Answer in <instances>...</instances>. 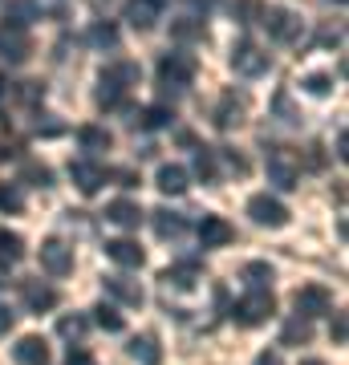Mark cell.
<instances>
[{"instance_id": "1", "label": "cell", "mask_w": 349, "mask_h": 365, "mask_svg": "<svg viewBox=\"0 0 349 365\" xmlns=\"http://www.w3.org/2000/svg\"><path fill=\"white\" fill-rule=\"evenodd\" d=\"M272 313H276V304H272V292H260V288H252L248 297H240V300L232 304L236 325H244V329L264 325V321H268Z\"/></svg>"}, {"instance_id": "13", "label": "cell", "mask_w": 349, "mask_h": 365, "mask_svg": "<svg viewBox=\"0 0 349 365\" xmlns=\"http://www.w3.org/2000/svg\"><path fill=\"white\" fill-rule=\"evenodd\" d=\"M106 220L130 232V227H138V223H143V207H138L134 199H114V203H106Z\"/></svg>"}, {"instance_id": "44", "label": "cell", "mask_w": 349, "mask_h": 365, "mask_svg": "<svg viewBox=\"0 0 349 365\" xmlns=\"http://www.w3.org/2000/svg\"><path fill=\"white\" fill-rule=\"evenodd\" d=\"M256 365H280V357H276V353H260Z\"/></svg>"}, {"instance_id": "38", "label": "cell", "mask_w": 349, "mask_h": 365, "mask_svg": "<svg viewBox=\"0 0 349 365\" xmlns=\"http://www.w3.org/2000/svg\"><path fill=\"white\" fill-rule=\"evenodd\" d=\"M106 73H110V78H114L118 86H122V81H138V66H134V61H122V66L106 69Z\"/></svg>"}, {"instance_id": "47", "label": "cell", "mask_w": 349, "mask_h": 365, "mask_svg": "<svg viewBox=\"0 0 349 365\" xmlns=\"http://www.w3.org/2000/svg\"><path fill=\"white\" fill-rule=\"evenodd\" d=\"M300 365H325V361H317V357H309V361H300Z\"/></svg>"}, {"instance_id": "24", "label": "cell", "mask_w": 349, "mask_h": 365, "mask_svg": "<svg viewBox=\"0 0 349 365\" xmlns=\"http://www.w3.org/2000/svg\"><path fill=\"white\" fill-rule=\"evenodd\" d=\"M155 232L163 235V240H179V235L187 232V220L175 215V211H155Z\"/></svg>"}, {"instance_id": "5", "label": "cell", "mask_w": 349, "mask_h": 365, "mask_svg": "<svg viewBox=\"0 0 349 365\" xmlns=\"http://www.w3.org/2000/svg\"><path fill=\"white\" fill-rule=\"evenodd\" d=\"M260 25L268 29L272 41H293L300 33V16L288 13V9H280V4H268V9L260 13Z\"/></svg>"}, {"instance_id": "10", "label": "cell", "mask_w": 349, "mask_h": 365, "mask_svg": "<svg viewBox=\"0 0 349 365\" xmlns=\"http://www.w3.org/2000/svg\"><path fill=\"white\" fill-rule=\"evenodd\" d=\"M244 110H248V98L244 93H236V90H228L220 98V106H216V126H220V130L240 126V122H244Z\"/></svg>"}, {"instance_id": "2", "label": "cell", "mask_w": 349, "mask_h": 365, "mask_svg": "<svg viewBox=\"0 0 349 365\" xmlns=\"http://www.w3.org/2000/svg\"><path fill=\"white\" fill-rule=\"evenodd\" d=\"M264 163H268V182H276L280 191H293V187H297L300 167L285 146H268V150H264Z\"/></svg>"}, {"instance_id": "11", "label": "cell", "mask_w": 349, "mask_h": 365, "mask_svg": "<svg viewBox=\"0 0 349 365\" xmlns=\"http://www.w3.org/2000/svg\"><path fill=\"white\" fill-rule=\"evenodd\" d=\"M69 179L78 182L81 195H93V191L106 182V170L98 167V163H86V158H78V163H69Z\"/></svg>"}, {"instance_id": "30", "label": "cell", "mask_w": 349, "mask_h": 365, "mask_svg": "<svg viewBox=\"0 0 349 365\" xmlns=\"http://www.w3.org/2000/svg\"><path fill=\"white\" fill-rule=\"evenodd\" d=\"M309 337H313V325L305 321V317H297V321H288V325H285V333H280V341H285V345H305Z\"/></svg>"}, {"instance_id": "4", "label": "cell", "mask_w": 349, "mask_h": 365, "mask_svg": "<svg viewBox=\"0 0 349 365\" xmlns=\"http://www.w3.org/2000/svg\"><path fill=\"white\" fill-rule=\"evenodd\" d=\"M232 69L240 78H260L264 69H268V53L252 45V41H236L232 45Z\"/></svg>"}, {"instance_id": "21", "label": "cell", "mask_w": 349, "mask_h": 365, "mask_svg": "<svg viewBox=\"0 0 349 365\" xmlns=\"http://www.w3.org/2000/svg\"><path fill=\"white\" fill-rule=\"evenodd\" d=\"M16 260H25V235L0 227V264H16Z\"/></svg>"}, {"instance_id": "25", "label": "cell", "mask_w": 349, "mask_h": 365, "mask_svg": "<svg viewBox=\"0 0 349 365\" xmlns=\"http://www.w3.org/2000/svg\"><path fill=\"white\" fill-rule=\"evenodd\" d=\"M195 280H199V268L195 264H175V268L163 272V284L167 288H195Z\"/></svg>"}, {"instance_id": "18", "label": "cell", "mask_w": 349, "mask_h": 365, "mask_svg": "<svg viewBox=\"0 0 349 365\" xmlns=\"http://www.w3.org/2000/svg\"><path fill=\"white\" fill-rule=\"evenodd\" d=\"M25 304H29V313H49L53 304H57V292L49 284L33 280V284H25Z\"/></svg>"}, {"instance_id": "16", "label": "cell", "mask_w": 349, "mask_h": 365, "mask_svg": "<svg viewBox=\"0 0 349 365\" xmlns=\"http://www.w3.org/2000/svg\"><path fill=\"white\" fill-rule=\"evenodd\" d=\"M126 357H130V361H138V365H158V361H163V349H158L155 337H130Z\"/></svg>"}, {"instance_id": "42", "label": "cell", "mask_w": 349, "mask_h": 365, "mask_svg": "<svg viewBox=\"0 0 349 365\" xmlns=\"http://www.w3.org/2000/svg\"><path fill=\"white\" fill-rule=\"evenodd\" d=\"M65 365H93V357L86 349H69V357H65Z\"/></svg>"}, {"instance_id": "36", "label": "cell", "mask_w": 349, "mask_h": 365, "mask_svg": "<svg viewBox=\"0 0 349 365\" xmlns=\"http://www.w3.org/2000/svg\"><path fill=\"white\" fill-rule=\"evenodd\" d=\"M143 126H151V130H158V126H171V110L167 106H151L143 114Z\"/></svg>"}, {"instance_id": "39", "label": "cell", "mask_w": 349, "mask_h": 365, "mask_svg": "<svg viewBox=\"0 0 349 365\" xmlns=\"http://www.w3.org/2000/svg\"><path fill=\"white\" fill-rule=\"evenodd\" d=\"M329 333H333L337 345H345V337H349V321H345V313H333V325H329Z\"/></svg>"}, {"instance_id": "3", "label": "cell", "mask_w": 349, "mask_h": 365, "mask_svg": "<svg viewBox=\"0 0 349 365\" xmlns=\"http://www.w3.org/2000/svg\"><path fill=\"white\" fill-rule=\"evenodd\" d=\"M195 73H199V61H195L191 53H167V57L158 61L163 86H191Z\"/></svg>"}, {"instance_id": "33", "label": "cell", "mask_w": 349, "mask_h": 365, "mask_svg": "<svg viewBox=\"0 0 349 365\" xmlns=\"http://www.w3.org/2000/svg\"><path fill=\"white\" fill-rule=\"evenodd\" d=\"M300 86H305V93H313V98H329V93H333V78H329V73H309Z\"/></svg>"}, {"instance_id": "14", "label": "cell", "mask_w": 349, "mask_h": 365, "mask_svg": "<svg viewBox=\"0 0 349 365\" xmlns=\"http://www.w3.org/2000/svg\"><path fill=\"white\" fill-rule=\"evenodd\" d=\"M13 357L21 365H49V345H45V337H21L13 345Z\"/></svg>"}, {"instance_id": "17", "label": "cell", "mask_w": 349, "mask_h": 365, "mask_svg": "<svg viewBox=\"0 0 349 365\" xmlns=\"http://www.w3.org/2000/svg\"><path fill=\"white\" fill-rule=\"evenodd\" d=\"M155 182H158L163 195H183V191H187V170L175 167V163H167V167H158Z\"/></svg>"}, {"instance_id": "15", "label": "cell", "mask_w": 349, "mask_h": 365, "mask_svg": "<svg viewBox=\"0 0 349 365\" xmlns=\"http://www.w3.org/2000/svg\"><path fill=\"white\" fill-rule=\"evenodd\" d=\"M106 256L114 264H122V268H143V260H146L143 248H138L134 240H110V244H106Z\"/></svg>"}, {"instance_id": "9", "label": "cell", "mask_w": 349, "mask_h": 365, "mask_svg": "<svg viewBox=\"0 0 349 365\" xmlns=\"http://www.w3.org/2000/svg\"><path fill=\"white\" fill-rule=\"evenodd\" d=\"M236 240V227L223 215H203V223H199V244L203 248H228Z\"/></svg>"}, {"instance_id": "26", "label": "cell", "mask_w": 349, "mask_h": 365, "mask_svg": "<svg viewBox=\"0 0 349 365\" xmlns=\"http://www.w3.org/2000/svg\"><path fill=\"white\" fill-rule=\"evenodd\" d=\"M272 264H264V260H252V264H244V280H248V288H260V292H268L272 288Z\"/></svg>"}, {"instance_id": "41", "label": "cell", "mask_w": 349, "mask_h": 365, "mask_svg": "<svg viewBox=\"0 0 349 365\" xmlns=\"http://www.w3.org/2000/svg\"><path fill=\"white\" fill-rule=\"evenodd\" d=\"M13 325H16V313L9 309V304H0V337H4V333H9Z\"/></svg>"}, {"instance_id": "35", "label": "cell", "mask_w": 349, "mask_h": 365, "mask_svg": "<svg viewBox=\"0 0 349 365\" xmlns=\"http://www.w3.org/2000/svg\"><path fill=\"white\" fill-rule=\"evenodd\" d=\"M90 45H98V49H114L118 45V29L114 25H93L90 29Z\"/></svg>"}, {"instance_id": "19", "label": "cell", "mask_w": 349, "mask_h": 365, "mask_svg": "<svg viewBox=\"0 0 349 365\" xmlns=\"http://www.w3.org/2000/svg\"><path fill=\"white\" fill-rule=\"evenodd\" d=\"M126 21L134 29H155V21H158V4L155 0H130V9H126Z\"/></svg>"}, {"instance_id": "22", "label": "cell", "mask_w": 349, "mask_h": 365, "mask_svg": "<svg viewBox=\"0 0 349 365\" xmlns=\"http://www.w3.org/2000/svg\"><path fill=\"white\" fill-rule=\"evenodd\" d=\"M78 143H81V150H90V155H102V150H110V130L106 126H81L78 130Z\"/></svg>"}, {"instance_id": "29", "label": "cell", "mask_w": 349, "mask_h": 365, "mask_svg": "<svg viewBox=\"0 0 349 365\" xmlns=\"http://www.w3.org/2000/svg\"><path fill=\"white\" fill-rule=\"evenodd\" d=\"M195 175L203 182H211V179H220V167H216V150H195Z\"/></svg>"}, {"instance_id": "8", "label": "cell", "mask_w": 349, "mask_h": 365, "mask_svg": "<svg viewBox=\"0 0 349 365\" xmlns=\"http://www.w3.org/2000/svg\"><path fill=\"white\" fill-rule=\"evenodd\" d=\"M293 309H297V317H305V321L329 313V288H321V284L297 288V292H293Z\"/></svg>"}, {"instance_id": "28", "label": "cell", "mask_w": 349, "mask_h": 365, "mask_svg": "<svg viewBox=\"0 0 349 365\" xmlns=\"http://www.w3.org/2000/svg\"><path fill=\"white\" fill-rule=\"evenodd\" d=\"M122 90H126V86H118L110 73H102V81H98V93H93V98H98V106H118V102H122Z\"/></svg>"}, {"instance_id": "43", "label": "cell", "mask_w": 349, "mask_h": 365, "mask_svg": "<svg viewBox=\"0 0 349 365\" xmlns=\"http://www.w3.org/2000/svg\"><path fill=\"white\" fill-rule=\"evenodd\" d=\"M337 158H341V163L349 158V134H345V130L337 134Z\"/></svg>"}, {"instance_id": "6", "label": "cell", "mask_w": 349, "mask_h": 365, "mask_svg": "<svg viewBox=\"0 0 349 365\" xmlns=\"http://www.w3.org/2000/svg\"><path fill=\"white\" fill-rule=\"evenodd\" d=\"M248 215H252V223H260V227H285L288 223V207L272 195H252L248 199Z\"/></svg>"}, {"instance_id": "31", "label": "cell", "mask_w": 349, "mask_h": 365, "mask_svg": "<svg viewBox=\"0 0 349 365\" xmlns=\"http://www.w3.org/2000/svg\"><path fill=\"white\" fill-rule=\"evenodd\" d=\"M25 179H29V187L49 191V187H53V170L45 167V163H25Z\"/></svg>"}, {"instance_id": "45", "label": "cell", "mask_w": 349, "mask_h": 365, "mask_svg": "<svg viewBox=\"0 0 349 365\" xmlns=\"http://www.w3.org/2000/svg\"><path fill=\"white\" fill-rule=\"evenodd\" d=\"M0 284H9V268L4 264H0Z\"/></svg>"}, {"instance_id": "34", "label": "cell", "mask_w": 349, "mask_h": 365, "mask_svg": "<svg viewBox=\"0 0 349 365\" xmlns=\"http://www.w3.org/2000/svg\"><path fill=\"white\" fill-rule=\"evenodd\" d=\"M93 321H98L106 333H122V317H118V309H110V304H98V309H93Z\"/></svg>"}, {"instance_id": "37", "label": "cell", "mask_w": 349, "mask_h": 365, "mask_svg": "<svg viewBox=\"0 0 349 365\" xmlns=\"http://www.w3.org/2000/svg\"><path fill=\"white\" fill-rule=\"evenodd\" d=\"M21 207H25L21 191L16 187H0V211H21Z\"/></svg>"}, {"instance_id": "7", "label": "cell", "mask_w": 349, "mask_h": 365, "mask_svg": "<svg viewBox=\"0 0 349 365\" xmlns=\"http://www.w3.org/2000/svg\"><path fill=\"white\" fill-rule=\"evenodd\" d=\"M41 268L49 276H69L74 272V248L65 240H45L41 244Z\"/></svg>"}, {"instance_id": "40", "label": "cell", "mask_w": 349, "mask_h": 365, "mask_svg": "<svg viewBox=\"0 0 349 365\" xmlns=\"http://www.w3.org/2000/svg\"><path fill=\"white\" fill-rule=\"evenodd\" d=\"M223 163H228V170H236V175H248V158L236 155V150H223Z\"/></svg>"}, {"instance_id": "46", "label": "cell", "mask_w": 349, "mask_h": 365, "mask_svg": "<svg viewBox=\"0 0 349 365\" xmlns=\"http://www.w3.org/2000/svg\"><path fill=\"white\" fill-rule=\"evenodd\" d=\"M4 93H9V81H4V78H0V98H4Z\"/></svg>"}, {"instance_id": "12", "label": "cell", "mask_w": 349, "mask_h": 365, "mask_svg": "<svg viewBox=\"0 0 349 365\" xmlns=\"http://www.w3.org/2000/svg\"><path fill=\"white\" fill-rule=\"evenodd\" d=\"M102 284H106V292H110V297H118L122 304H134V309H138V304L146 300L143 284H138V280H130V276H106Z\"/></svg>"}, {"instance_id": "20", "label": "cell", "mask_w": 349, "mask_h": 365, "mask_svg": "<svg viewBox=\"0 0 349 365\" xmlns=\"http://www.w3.org/2000/svg\"><path fill=\"white\" fill-rule=\"evenodd\" d=\"M37 0H13L9 9H4V25L9 29H25L29 21H37Z\"/></svg>"}, {"instance_id": "32", "label": "cell", "mask_w": 349, "mask_h": 365, "mask_svg": "<svg viewBox=\"0 0 349 365\" xmlns=\"http://www.w3.org/2000/svg\"><path fill=\"white\" fill-rule=\"evenodd\" d=\"M171 37L175 41H195V37H203V25H199L195 16H183V21L171 25Z\"/></svg>"}, {"instance_id": "23", "label": "cell", "mask_w": 349, "mask_h": 365, "mask_svg": "<svg viewBox=\"0 0 349 365\" xmlns=\"http://www.w3.org/2000/svg\"><path fill=\"white\" fill-rule=\"evenodd\" d=\"M0 49H4V57H9V61H25V57H29V37L21 33V29H4Z\"/></svg>"}, {"instance_id": "27", "label": "cell", "mask_w": 349, "mask_h": 365, "mask_svg": "<svg viewBox=\"0 0 349 365\" xmlns=\"http://www.w3.org/2000/svg\"><path fill=\"white\" fill-rule=\"evenodd\" d=\"M86 329H90V321H86L81 313L61 317V321H57V337H65V341H81V337H86Z\"/></svg>"}]
</instances>
